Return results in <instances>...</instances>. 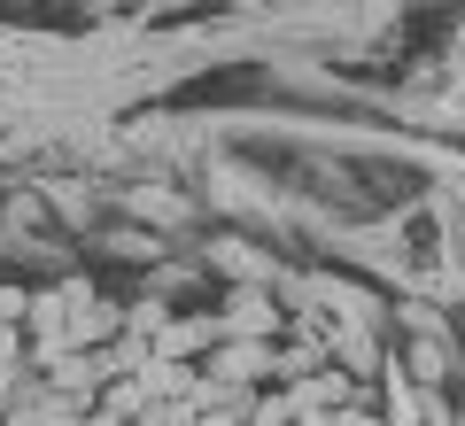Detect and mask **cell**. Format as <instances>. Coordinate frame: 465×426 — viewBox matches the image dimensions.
<instances>
[{
    "label": "cell",
    "mask_w": 465,
    "mask_h": 426,
    "mask_svg": "<svg viewBox=\"0 0 465 426\" xmlns=\"http://www.w3.org/2000/svg\"><path fill=\"white\" fill-rule=\"evenodd\" d=\"M63 333H70V357H94L101 342L124 333V311L94 295V279H63Z\"/></svg>",
    "instance_id": "6da1fadb"
},
{
    "label": "cell",
    "mask_w": 465,
    "mask_h": 426,
    "mask_svg": "<svg viewBox=\"0 0 465 426\" xmlns=\"http://www.w3.org/2000/svg\"><path fill=\"white\" fill-rule=\"evenodd\" d=\"M210 380L232 388V395L272 388V380H280V342H217L210 349Z\"/></svg>",
    "instance_id": "7a4b0ae2"
},
{
    "label": "cell",
    "mask_w": 465,
    "mask_h": 426,
    "mask_svg": "<svg viewBox=\"0 0 465 426\" xmlns=\"http://www.w3.org/2000/svg\"><path fill=\"white\" fill-rule=\"evenodd\" d=\"M217 333H225V342H272V333H280V302L249 287V295H232V302H225Z\"/></svg>",
    "instance_id": "3957f363"
},
{
    "label": "cell",
    "mask_w": 465,
    "mask_h": 426,
    "mask_svg": "<svg viewBox=\"0 0 465 426\" xmlns=\"http://www.w3.org/2000/svg\"><path fill=\"white\" fill-rule=\"evenodd\" d=\"M225 333H217V318H171L163 333H155V357H171V364H186V357H202V349H217Z\"/></svg>",
    "instance_id": "277c9868"
},
{
    "label": "cell",
    "mask_w": 465,
    "mask_h": 426,
    "mask_svg": "<svg viewBox=\"0 0 465 426\" xmlns=\"http://www.w3.org/2000/svg\"><path fill=\"white\" fill-rule=\"evenodd\" d=\"M148 403H155V395H148V380H109V388H101L94 395V411H101V419H124V426H140V419H148Z\"/></svg>",
    "instance_id": "5b68a950"
},
{
    "label": "cell",
    "mask_w": 465,
    "mask_h": 426,
    "mask_svg": "<svg viewBox=\"0 0 465 426\" xmlns=\"http://www.w3.org/2000/svg\"><path fill=\"white\" fill-rule=\"evenodd\" d=\"M171 326V311H163V295H140L133 311H124V333H133V342H155V333Z\"/></svg>",
    "instance_id": "8992f818"
},
{
    "label": "cell",
    "mask_w": 465,
    "mask_h": 426,
    "mask_svg": "<svg viewBox=\"0 0 465 426\" xmlns=\"http://www.w3.org/2000/svg\"><path fill=\"white\" fill-rule=\"evenodd\" d=\"M311 372H326V349L295 342V349H280V380H272V388H287V380H311Z\"/></svg>",
    "instance_id": "52a82bcc"
},
{
    "label": "cell",
    "mask_w": 465,
    "mask_h": 426,
    "mask_svg": "<svg viewBox=\"0 0 465 426\" xmlns=\"http://www.w3.org/2000/svg\"><path fill=\"white\" fill-rule=\"evenodd\" d=\"M411 372H419V380H427V388H442V380H450V349H442V342H434V333H427V342H419V349H411Z\"/></svg>",
    "instance_id": "ba28073f"
},
{
    "label": "cell",
    "mask_w": 465,
    "mask_h": 426,
    "mask_svg": "<svg viewBox=\"0 0 465 426\" xmlns=\"http://www.w3.org/2000/svg\"><path fill=\"white\" fill-rule=\"evenodd\" d=\"M24 311H32V287H0V326H24Z\"/></svg>",
    "instance_id": "9c48e42d"
},
{
    "label": "cell",
    "mask_w": 465,
    "mask_h": 426,
    "mask_svg": "<svg viewBox=\"0 0 465 426\" xmlns=\"http://www.w3.org/2000/svg\"><path fill=\"white\" fill-rule=\"evenodd\" d=\"M24 380H32V372H24V364H0V411H8V403H16V395H24Z\"/></svg>",
    "instance_id": "30bf717a"
},
{
    "label": "cell",
    "mask_w": 465,
    "mask_h": 426,
    "mask_svg": "<svg viewBox=\"0 0 465 426\" xmlns=\"http://www.w3.org/2000/svg\"><path fill=\"white\" fill-rule=\"evenodd\" d=\"M450 426H465V395H458V419H450Z\"/></svg>",
    "instance_id": "8fae6325"
}]
</instances>
